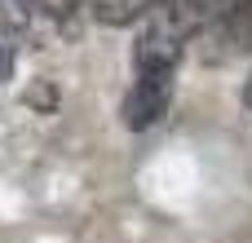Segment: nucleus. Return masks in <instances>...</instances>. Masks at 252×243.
<instances>
[{"mask_svg": "<svg viewBox=\"0 0 252 243\" xmlns=\"http://www.w3.org/2000/svg\"><path fill=\"white\" fill-rule=\"evenodd\" d=\"M168 102H173V71H137V80L124 97V124L133 133H146L151 124H159Z\"/></svg>", "mask_w": 252, "mask_h": 243, "instance_id": "obj_1", "label": "nucleus"}, {"mask_svg": "<svg viewBox=\"0 0 252 243\" xmlns=\"http://www.w3.org/2000/svg\"><path fill=\"white\" fill-rule=\"evenodd\" d=\"M248 102H252V84H248Z\"/></svg>", "mask_w": 252, "mask_h": 243, "instance_id": "obj_2", "label": "nucleus"}]
</instances>
